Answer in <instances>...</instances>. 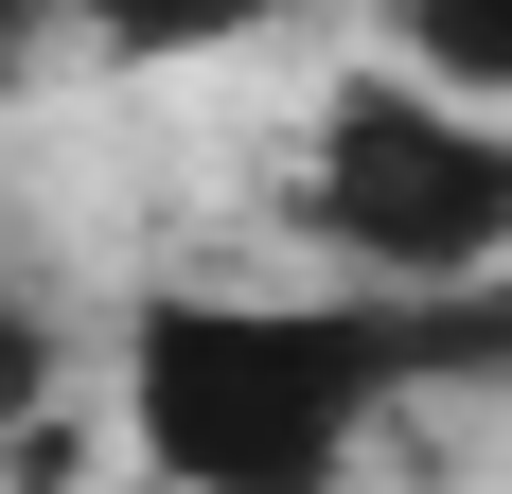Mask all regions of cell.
Masks as SVG:
<instances>
[{
    "label": "cell",
    "mask_w": 512,
    "mask_h": 494,
    "mask_svg": "<svg viewBox=\"0 0 512 494\" xmlns=\"http://www.w3.org/2000/svg\"><path fill=\"white\" fill-rule=\"evenodd\" d=\"M18 71H36V18H0V89H18Z\"/></svg>",
    "instance_id": "obj_4"
},
{
    "label": "cell",
    "mask_w": 512,
    "mask_h": 494,
    "mask_svg": "<svg viewBox=\"0 0 512 494\" xmlns=\"http://www.w3.org/2000/svg\"><path fill=\"white\" fill-rule=\"evenodd\" d=\"M124 459L159 494H354L407 389H495L512 371V283L477 300H371V283H159L124 300Z\"/></svg>",
    "instance_id": "obj_1"
},
{
    "label": "cell",
    "mask_w": 512,
    "mask_h": 494,
    "mask_svg": "<svg viewBox=\"0 0 512 494\" xmlns=\"http://www.w3.org/2000/svg\"><path fill=\"white\" fill-rule=\"evenodd\" d=\"M283 212H301V247L336 283H371V300H477V283H512V124L407 89V71L371 53V71L318 89V142H301V177H283Z\"/></svg>",
    "instance_id": "obj_2"
},
{
    "label": "cell",
    "mask_w": 512,
    "mask_h": 494,
    "mask_svg": "<svg viewBox=\"0 0 512 494\" xmlns=\"http://www.w3.org/2000/svg\"><path fill=\"white\" fill-rule=\"evenodd\" d=\"M53 371H71V318H53L36 283H0V442L53 424Z\"/></svg>",
    "instance_id": "obj_3"
}]
</instances>
